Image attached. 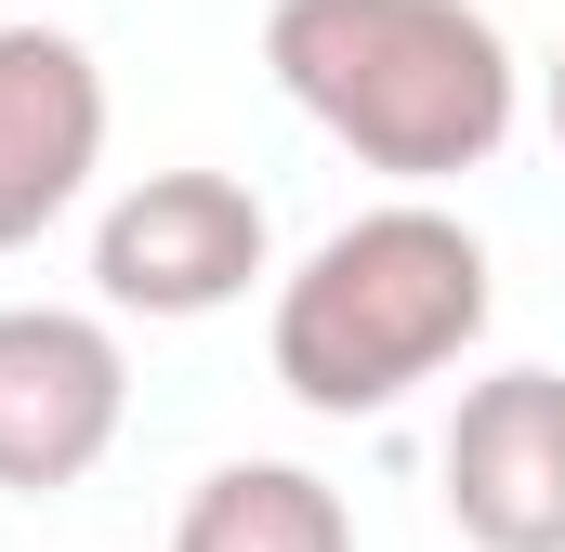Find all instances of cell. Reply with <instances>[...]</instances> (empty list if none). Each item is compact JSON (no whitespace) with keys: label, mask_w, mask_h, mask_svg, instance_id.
Masks as SVG:
<instances>
[{"label":"cell","mask_w":565,"mask_h":552,"mask_svg":"<svg viewBox=\"0 0 565 552\" xmlns=\"http://www.w3.org/2000/svg\"><path fill=\"white\" fill-rule=\"evenodd\" d=\"M447 527L473 552H565V369H487L447 408Z\"/></svg>","instance_id":"5b68a950"},{"label":"cell","mask_w":565,"mask_h":552,"mask_svg":"<svg viewBox=\"0 0 565 552\" xmlns=\"http://www.w3.org/2000/svg\"><path fill=\"white\" fill-rule=\"evenodd\" d=\"M171 552H355V513H342V487L302 474V460H224V474L184 487Z\"/></svg>","instance_id":"52a82bcc"},{"label":"cell","mask_w":565,"mask_h":552,"mask_svg":"<svg viewBox=\"0 0 565 552\" xmlns=\"http://www.w3.org/2000/svg\"><path fill=\"white\" fill-rule=\"evenodd\" d=\"M106 171V66L79 26H0V251L53 237Z\"/></svg>","instance_id":"8992f818"},{"label":"cell","mask_w":565,"mask_h":552,"mask_svg":"<svg viewBox=\"0 0 565 552\" xmlns=\"http://www.w3.org/2000/svg\"><path fill=\"white\" fill-rule=\"evenodd\" d=\"M277 264V224H264V198L237 184V171H145L106 198V224H93V289H106V316H224V302H250V276Z\"/></svg>","instance_id":"3957f363"},{"label":"cell","mask_w":565,"mask_h":552,"mask_svg":"<svg viewBox=\"0 0 565 552\" xmlns=\"http://www.w3.org/2000/svg\"><path fill=\"white\" fill-rule=\"evenodd\" d=\"M553 145H565V53H553Z\"/></svg>","instance_id":"ba28073f"},{"label":"cell","mask_w":565,"mask_h":552,"mask_svg":"<svg viewBox=\"0 0 565 552\" xmlns=\"http://www.w3.org/2000/svg\"><path fill=\"white\" fill-rule=\"evenodd\" d=\"M132 421V355L93 302H0V500L79 487Z\"/></svg>","instance_id":"277c9868"},{"label":"cell","mask_w":565,"mask_h":552,"mask_svg":"<svg viewBox=\"0 0 565 552\" xmlns=\"http://www.w3.org/2000/svg\"><path fill=\"white\" fill-rule=\"evenodd\" d=\"M264 66L355 171L395 184L487 171L526 119V66L473 0H277Z\"/></svg>","instance_id":"7a4b0ae2"},{"label":"cell","mask_w":565,"mask_h":552,"mask_svg":"<svg viewBox=\"0 0 565 552\" xmlns=\"http://www.w3.org/2000/svg\"><path fill=\"white\" fill-rule=\"evenodd\" d=\"M487 302H500L487 237L408 184V198L329 224L277 276V329H264L277 395L316 408V421H382V408H408L422 382H447L487 342Z\"/></svg>","instance_id":"6da1fadb"}]
</instances>
